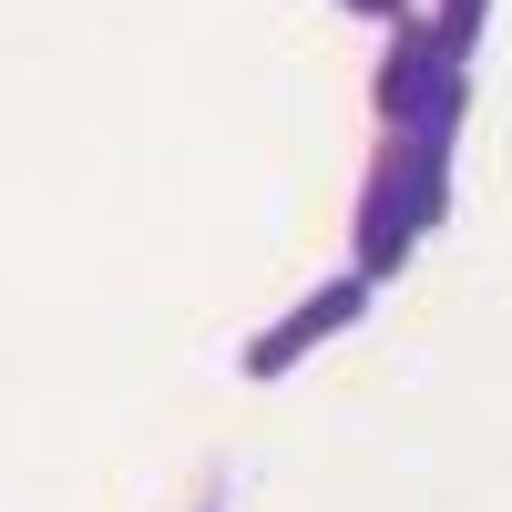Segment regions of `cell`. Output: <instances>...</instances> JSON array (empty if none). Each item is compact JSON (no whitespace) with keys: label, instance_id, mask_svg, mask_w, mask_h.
I'll return each mask as SVG.
<instances>
[{"label":"cell","instance_id":"277c9868","mask_svg":"<svg viewBox=\"0 0 512 512\" xmlns=\"http://www.w3.org/2000/svg\"><path fill=\"white\" fill-rule=\"evenodd\" d=\"M420 21H431V41H441V52H451L461 72H472L482 31H492V0H431V11H420Z\"/></svg>","mask_w":512,"mask_h":512},{"label":"cell","instance_id":"3957f363","mask_svg":"<svg viewBox=\"0 0 512 512\" xmlns=\"http://www.w3.org/2000/svg\"><path fill=\"white\" fill-rule=\"evenodd\" d=\"M369 297H379V287H369L359 267H338L328 287H308V297H297V308H287L277 328H256L246 349H236V369L256 379V390H267V379H287V369H308V359L328 349V338H349V328L369 318Z\"/></svg>","mask_w":512,"mask_h":512},{"label":"cell","instance_id":"8992f818","mask_svg":"<svg viewBox=\"0 0 512 512\" xmlns=\"http://www.w3.org/2000/svg\"><path fill=\"white\" fill-rule=\"evenodd\" d=\"M195 512H216V502H195Z\"/></svg>","mask_w":512,"mask_h":512},{"label":"cell","instance_id":"6da1fadb","mask_svg":"<svg viewBox=\"0 0 512 512\" xmlns=\"http://www.w3.org/2000/svg\"><path fill=\"white\" fill-rule=\"evenodd\" d=\"M451 216V154L410 144V134H379L369 154V185H359V236H349V267L379 287L410 267V246Z\"/></svg>","mask_w":512,"mask_h":512},{"label":"cell","instance_id":"7a4b0ae2","mask_svg":"<svg viewBox=\"0 0 512 512\" xmlns=\"http://www.w3.org/2000/svg\"><path fill=\"white\" fill-rule=\"evenodd\" d=\"M379 134H410V144H431V154H451L461 144V113H472V72H461L441 41H431V21L420 11H400L390 21V52H379Z\"/></svg>","mask_w":512,"mask_h":512},{"label":"cell","instance_id":"5b68a950","mask_svg":"<svg viewBox=\"0 0 512 512\" xmlns=\"http://www.w3.org/2000/svg\"><path fill=\"white\" fill-rule=\"evenodd\" d=\"M338 11H359V21H379V31H390V21L410 11V0H338Z\"/></svg>","mask_w":512,"mask_h":512}]
</instances>
